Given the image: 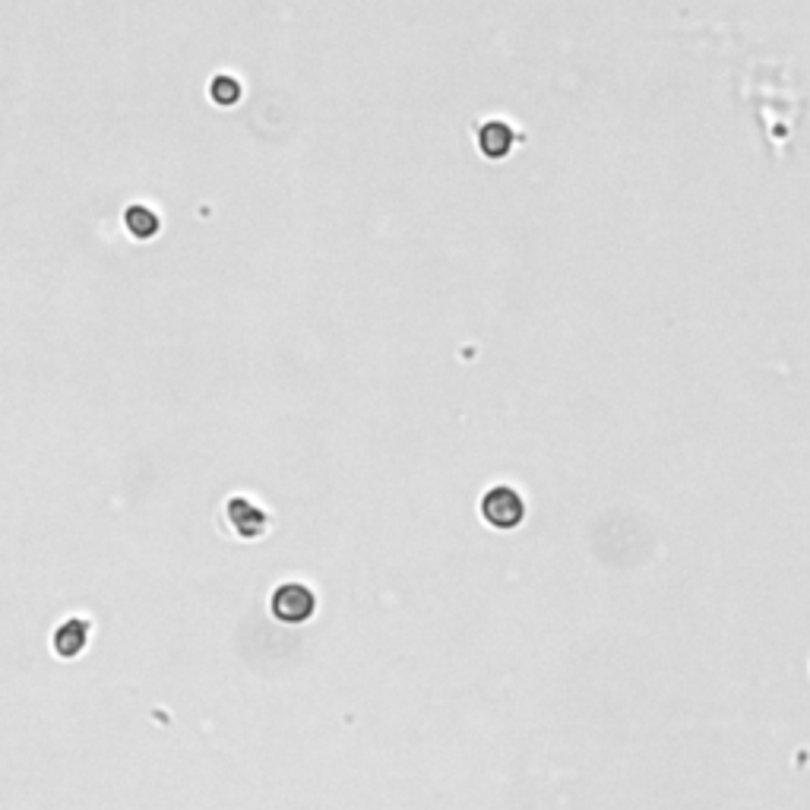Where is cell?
I'll list each match as a JSON object with an SVG mask.
<instances>
[{
  "label": "cell",
  "instance_id": "1",
  "mask_svg": "<svg viewBox=\"0 0 810 810\" xmlns=\"http://www.w3.org/2000/svg\"><path fill=\"white\" fill-rule=\"evenodd\" d=\"M481 516H485L488 526H494L500 532H510L523 523L526 504L513 488H491L485 497H481Z\"/></svg>",
  "mask_w": 810,
  "mask_h": 810
},
{
  "label": "cell",
  "instance_id": "2",
  "mask_svg": "<svg viewBox=\"0 0 810 810\" xmlns=\"http://www.w3.org/2000/svg\"><path fill=\"white\" fill-rule=\"evenodd\" d=\"M317 599L304 583H285L273 592V617L282 624H304L314 617Z\"/></svg>",
  "mask_w": 810,
  "mask_h": 810
},
{
  "label": "cell",
  "instance_id": "3",
  "mask_svg": "<svg viewBox=\"0 0 810 810\" xmlns=\"http://www.w3.org/2000/svg\"><path fill=\"white\" fill-rule=\"evenodd\" d=\"M225 519H228V526L235 529L241 538H260L266 532V526H269L266 513L257 504L244 500V497H231L228 500V504H225Z\"/></svg>",
  "mask_w": 810,
  "mask_h": 810
},
{
  "label": "cell",
  "instance_id": "4",
  "mask_svg": "<svg viewBox=\"0 0 810 810\" xmlns=\"http://www.w3.org/2000/svg\"><path fill=\"white\" fill-rule=\"evenodd\" d=\"M478 149L485 152L488 159H504L513 149V130L504 121H488L478 130Z\"/></svg>",
  "mask_w": 810,
  "mask_h": 810
},
{
  "label": "cell",
  "instance_id": "5",
  "mask_svg": "<svg viewBox=\"0 0 810 810\" xmlns=\"http://www.w3.org/2000/svg\"><path fill=\"white\" fill-rule=\"evenodd\" d=\"M86 640H89V624L86 621H67L57 627L54 633V652L61 655V659H73V655H80L86 649Z\"/></svg>",
  "mask_w": 810,
  "mask_h": 810
},
{
  "label": "cell",
  "instance_id": "6",
  "mask_svg": "<svg viewBox=\"0 0 810 810\" xmlns=\"http://www.w3.org/2000/svg\"><path fill=\"white\" fill-rule=\"evenodd\" d=\"M124 225H127V231L137 241H149V238L159 235V216L149 206H143V203H133L124 212Z\"/></svg>",
  "mask_w": 810,
  "mask_h": 810
},
{
  "label": "cell",
  "instance_id": "7",
  "mask_svg": "<svg viewBox=\"0 0 810 810\" xmlns=\"http://www.w3.org/2000/svg\"><path fill=\"white\" fill-rule=\"evenodd\" d=\"M209 95H212V102H216V105H238V99H241V83L235 80V76L219 73V76H212Z\"/></svg>",
  "mask_w": 810,
  "mask_h": 810
}]
</instances>
